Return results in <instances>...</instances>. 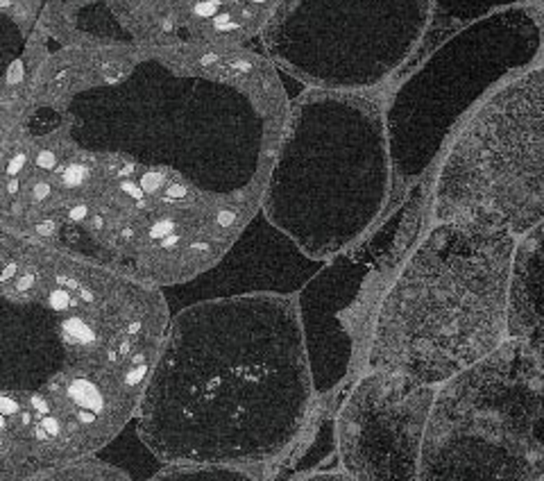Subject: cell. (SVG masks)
I'll return each instance as SVG.
<instances>
[{
  "label": "cell",
  "instance_id": "9c48e42d",
  "mask_svg": "<svg viewBox=\"0 0 544 481\" xmlns=\"http://www.w3.org/2000/svg\"><path fill=\"white\" fill-rule=\"evenodd\" d=\"M436 177V170L422 177L399 207L331 256L299 291L297 311L318 398H329L365 368L379 309L434 213Z\"/></svg>",
  "mask_w": 544,
  "mask_h": 481
},
{
  "label": "cell",
  "instance_id": "5bb4252c",
  "mask_svg": "<svg viewBox=\"0 0 544 481\" xmlns=\"http://www.w3.org/2000/svg\"><path fill=\"white\" fill-rule=\"evenodd\" d=\"M25 481H134L125 470H120L114 463L102 461L100 457L80 459L66 466L39 472Z\"/></svg>",
  "mask_w": 544,
  "mask_h": 481
},
{
  "label": "cell",
  "instance_id": "2e32d148",
  "mask_svg": "<svg viewBox=\"0 0 544 481\" xmlns=\"http://www.w3.org/2000/svg\"><path fill=\"white\" fill-rule=\"evenodd\" d=\"M297 481H352L345 472H313V475H306Z\"/></svg>",
  "mask_w": 544,
  "mask_h": 481
},
{
  "label": "cell",
  "instance_id": "30bf717a",
  "mask_svg": "<svg viewBox=\"0 0 544 481\" xmlns=\"http://www.w3.org/2000/svg\"><path fill=\"white\" fill-rule=\"evenodd\" d=\"M431 16L434 0H290L270 46L311 84L368 89L409 62Z\"/></svg>",
  "mask_w": 544,
  "mask_h": 481
},
{
  "label": "cell",
  "instance_id": "9a60e30c",
  "mask_svg": "<svg viewBox=\"0 0 544 481\" xmlns=\"http://www.w3.org/2000/svg\"><path fill=\"white\" fill-rule=\"evenodd\" d=\"M148 481H265L261 468L238 466H166Z\"/></svg>",
  "mask_w": 544,
  "mask_h": 481
},
{
  "label": "cell",
  "instance_id": "3957f363",
  "mask_svg": "<svg viewBox=\"0 0 544 481\" xmlns=\"http://www.w3.org/2000/svg\"><path fill=\"white\" fill-rule=\"evenodd\" d=\"M315 398L297 302L213 297L170 313L132 425L166 466L263 468L299 441Z\"/></svg>",
  "mask_w": 544,
  "mask_h": 481
},
{
  "label": "cell",
  "instance_id": "8fae6325",
  "mask_svg": "<svg viewBox=\"0 0 544 481\" xmlns=\"http://www.w3.org/2000/svg\"><path fill=\"white\" fill-rule=\"evenodd\" d=\"M434 386L388 373L363 375L336 414V450L352 481H418Z\"/></svg>",
  "mask_w": 544,
  "mask_h": 481
},
{
  "label": "cell",
  "instance_id": "8992f818",
  "mask_svg": "<svg viewBox=\"0 0 544 481\" xmlns=\"http://www.w3.org/2000/svg\"><path fill=\"white\" fill-rule=\"evenodd\" d=\"M542 28L526 7H506L445 39L395 91L386 109L393 191L402 204L470 118L472 107L540 55Z\"/></svg>",
  "mask_w": 544,
  "mask_h": 481
},
{
  "label": "cell",
  "instance_id": "6da1fadb",
  "mask_svg": "<svg viewBox=\"0 0 544 481\" xmlns=\"http://www.w3.org/2000/svg\"><path fill=\"white\" fill-rule=\"evenodd\" d=\"M286 111L220 84L209 100L37 111L0 152V225L172 288L211 270L261 211Z\"/></svg>",
  "mask_w": 544,
  "mask_h": 481
},
{
  "label": "cell",
  "instance_id": "277c9868",
  "mask_svg": "<svg viewBox=\"0 0 544 481\" xmlns=\"http://www.w3.org/2000/svg\"><path fill=\"white\" fill-rule=\"evenodd\" d=\"M515 236L440 222L379 309L365 368L434 386L490 357L508 332Z\"/></svg>",
  "mask_w": 544,
  "mask_h": 481
},
{
  "label": "cell",
  "instance_id": "7a4b0ae2",
  "mask_svg": "<svg viewBox=\"0 0 544 481\" xmlns=\"http://www.w3.org/2000/svg\"><path fill=\"white\" fill-rule=\"evenodd\" d=\"M168 318L161 288L0 225V481L114 443Z\"/></svg>",
  "mask_w": 544,
  "mask_h": 481
},
{
  "label": "cell",
  "instance_id": "5b68a950",
  "mask_svg": "<svg viewBox=\"0 0 544 481\" xmlns=\"http://www.w3.org/2000/svg\"><path fill=\"white\" fill-rule=\"evenodd\" d=\"M393 191L386 114L349 91H313L286 116L263 216L311 259L327 261L374 229Z\"/></svg>",
  "mask_w": 544,
  "mask_h": 481
},
{
  "label": "cell",
  "instance_id": "52a82bcc",
  "mask_svg": "<svg viewBox=\"0 0 544 481\" xmlns=\"http://www.w3.org/2000/svg\"><path fill=\"white\" fill-rule=\"evenodd\" d=\"M542 479L544 368L513 339L440 391L418 481Z\"/></svg>",
  "mask_w": 544,
  "mask_h": 481
},
{
  "label": "cell",
  "instance_id": "4fadbf2b",
  "mask_svg": "<svg viewBox=\"0 0 544 481\" xmlns=\"http://www.w3.org/2000/svg\"><path fill=\"white\" fill-rule=\"evenodd\" d=\"M517 3L520 0H434V16H431V25L425 34V39L420 41L418 50L402 66L399 73L402 75L413 73L445 39H449L452 34L465 28V25L479 21L492 12L515 7Z\"/></svg>",
  "mask_w": 544,
  "mask_h": 481
},
{
  "label": "cell",
  "instance_id": "7c38bea8",
  "mask_svg": "<svg viewBox=\"0 0 544 481\" xmlns=\"http://www.w3.org/2000/svg\"><path fill=\"white\" fill-rule=\"evenodd\" d=\"M508 334L531 350L544 368V220L515 247Z\"/></svg>",
  "mask_w": 544,
  "mask_h": 481
},
{
  "label": "cell",
  "instance_id": "ba28073f",
  "mask_svg": "<svg viewBox=\"0 0 544 481\" xmlns=\"http://www.w3.org/2000/svg\"><path fill=\"white\" fill-rule=\"evenodd\" d=\"M434 216L513 236L544 220V66L465 120L438 170Z\"/></svg>",
  "mask_w": 544,
  "mask_h": 481
},
{
  "label": "cell",
  "instance_id": "e0dca14e",
  "mask_svg": "<svg viewBox=\"0 0 544 481\" xmlns=\"http://www.w3.org/2000/svg\"><path fill=\"white\" fill-rule=\"evenodd\" d=\"M542 481H544V479H542Z\"/></svg>",
  "mask_w": 544,
  "mask_h": 481
}]
</instances>
